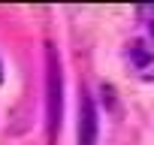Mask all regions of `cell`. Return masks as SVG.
<instances>
[{"instance_id": "cell-2", "label": "cell", "mask_w": 154, "mask_h": 145, "mask_svg": "<svg viewBox=\"0 0 154 145\" xmlns=\"http://www.w3.org/2000/svg\"><path fill=\"white\" fill-rule=\"evenodd\" d=\"M97 130H100V121H97L94 100L82 91V97H79V145H97Z\"/></svg>"}, {"instance_id": "cell-1", "label": "cell", "mask_w": 154, "mask_h": 145, "mask_svg": "<svg viewBox=\"0 0 154 145\" xmlns=\"http://www.w3.org/2000/svg\"><path fill=\"white\" fill-rule=\"evenodd\" d=\"M45 60H48V130L54 136V130L60 127V88H63L60 85V63H57L54 48H48Z\"/></svg>"}]
</instances>
